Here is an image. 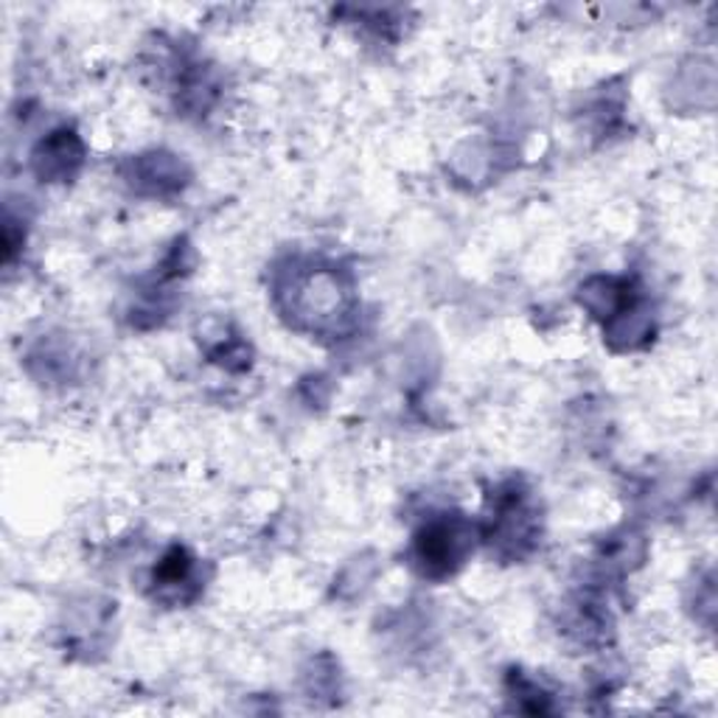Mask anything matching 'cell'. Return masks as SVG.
Segmentation results:
<instances>
[{
	"instance_id": "cell-1",
	"label": "cell",
	"mask_w": 718,
	"mask_h": 718,
	"mask_svg": "<svg viewBox=\"0 0 718 718\" xmlns=\"http://www.w3.org/2000/svg\"><path fill=\"white\" fill-rule=\"evenodd\" d=\"M463 533H458V528L452 522H441V525H433L424 537L419 539V559L424 564L435 567L444 564L450 567V561L461 559L463 550Z\"/></svg>"
}]
</instances>
